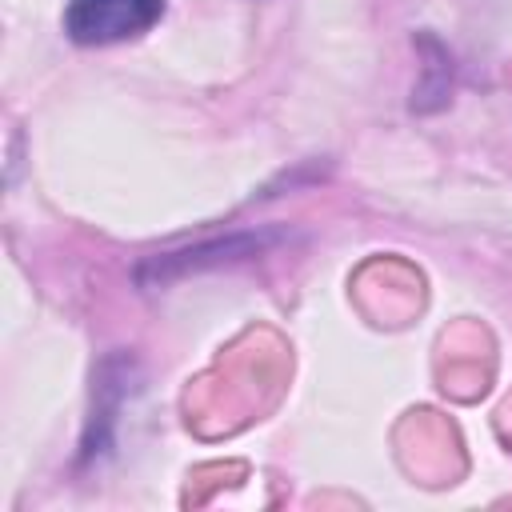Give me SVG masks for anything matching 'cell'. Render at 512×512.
<instances>
[{
    "label": "cell",
    "instance_id": "obj_1",
    "mask_svg": "<svg viewBox=\"0 0 512 512\" xmlns=\"http://www.w3.org/2000/svg\"><path fill=\"white\" fill-rule=\"evenodd\" d=\"M164 16V0H68L64 32L68 40L96 48L144 36Z\"/></svg>",
    "mask_w": 512,
    "mask_h": 512
}]
</instances>
